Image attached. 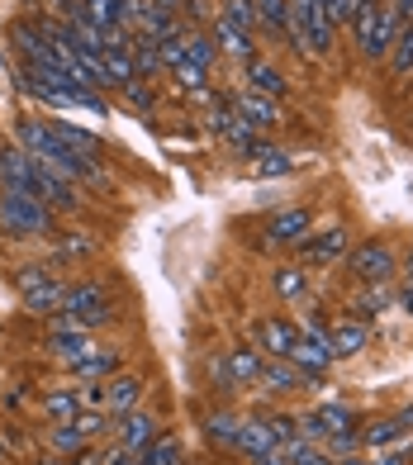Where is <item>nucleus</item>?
<instances>
[{"mask_svg":"<svg viewBox=\"0 0 413 465\" xmlns=\"http://www.w3.org/2000/svg\"><path fill=\"white\" fill-rule=\"evenodd\" d=\"M129 57H133V72H138V76H157V72H162L157 44H152V38H143V34L129 44Z\"/></svg>","mask_w":413,"mask_h":465,"instance_id":"31","label":"nucleus"},{"mask_svg":"<svg viewBox=\"0 0 413 465\" xmlns=\"http://www.w3.org/2000/svg\"><path fill=\"white\" fill-rule=\"evenodd\" d=\"M214 48H219V53H229V57H242V62H247V57H257V44H252V34L233 29L229 19H223V15L214 19Z\"/></svg>","mask_w":413,"mask_h":465,"instance_id":"23","label":"nucleus"},{"mask_svg":"<svg viewBox=\"0 0 413 465\" xmlns=\"http://www.w3.org/2000/svg\"><path fill=\"white\" fill-rule=\"evenodd\" d=\"M404 460H408V456H404V451H385V456H380V460H370V465H404Z\"/></svg>","mask_w":413,"mask_h":465,"instance_id":"52","label":"nucleus"},{"mask_svg":"<svg viewBox=\"0 0 413 465\" xmlns=\"http://www.w3.org/2000/svg\"><path fill=\"white\" fill-rule=\"evenodd\" d=\"M399 304H404V313H413V285H408V290L399 294Z\"/></svg>","mask_w":413,"mask_h":465,"instance_id":"53","label":"nucleus"},{"mask_svg":"<svg viewBox=\"0 0 413 465\" xmlns=\"http://www.w3.org/2000/svg\"><path fill=\"white\" fill-rule=\"evenodd\" d=\"M389 10H395V19L399 25H413V0H385Z\"/></svg>","mask_w":413,"mask_h":465,"instance_id":"48","label":"nucleus"},{"mask_svg":"<svg viewBox=\"0 0 413 465\" xmlns=\"http://www.w3.org/2000/svg\"><path fill=\"white\" fill-rule=\"evenodd\" d=\"M247 91L280 100V95H285V76H280L276 62H266V57H247Z\"/></svg>","mask_w":413,"mask_h":465,"instance_id":"19","label":"nucleus"},{"mask_svg":"<svg viewBox=\"0 0 413 465\" xmlns=\"http://www.w3.org/2000/svg\"><path fill=\"white\" fill-rule=\"evenodd\" d=\"M233 110L252 124V129H271V124H280V100L257 95V91H242V95L233 100Z\"/></svg>","mask_w":413,"mask_h":465,"instance_id":"16","label":"nucleus"},{"mask_svg":"<svg viewBox=\"0 0 413 465\" xmlns=\"http://www.w3.org/2000/svg\"><path fill=\"white\" fill-rule=\"evenodd\" d=\"M223 19H229L233 29H242V34H257V29H261L252 0H223Z\"/></svg>","mask_w":413,"mask_h":465,"instance_id":"33","label":"nucleus"},{"mask_svg":"<svg viewBox=\"0 0 413 465\" xmlns=\"http://www.w3.org/2000/svg\"><path fill=\"white\" fill-rule=\"evenodd\" d=\"M76 413H81V390L76 385H67V390H53L48 399H44V418L53 422H76Z\"/></svg>","mask_w":413,"mask_h":465,"instance_id":"25","label":"nucleus"},{"mask_svg":"<svg viewBox=\"0 0 413 465\" xmlns=\"http://www.w3.org/2000/svg\"><path fill=\"white\" fill-rule=\"evenodd\" d=\"M210 129L219 134V138H229L233 147H238V153H252V147H257V129H252V124H247L238 110H233V100H219L214 104V110H210Z\"/></svg>","mask_w":413,"mask_h":465,"instance_id":"9","label":"nucleus"},{"mask_svg":"<svg viewBox=\"0 0 413 465\" xmlns=\"http://www.w3.org/2000/svg\"><path fill=\"white\" fill-rule=\"evenodd\" d=\"M389 304H395V294H389L385 285H366L361 300H357V319H361V323H366V319H380Z\"/></svg>","mask_w":413,"mask_h":465,"instance_id":"32","label":"nucleus"},{"mask_svg":"<svg viewBox=\"0 0 413 465\" xmlns=\"http://www.w3.org/2000/svg\"><path fill=\"white\" fill-rule=\"evenodd\" d=\"M214 38H204V34H185V62H195L200 72H210L214 67Z\"/></svg>","mask_w":413,"mask_h":465,"instance_id":"35","label":"nucleus"},{"mask_svg":"<svg viewBox=\"0 0 413 465\" xmlns=\"http://www.w3.org/2000/svg\"><path fill=\"white\" fill-rule=\"evenodd\" d=\"M399 437V428H395V418H385V422H370V428L361 432V447H389V441Z\"/></svg>","mask_w":413,"mask_h":465,"instance_id":"43","label":"nucleus"},{"mask_svg":"<svg viewBox=\"0 0 413 465\" xmlns=\"http://www.w3.org/2000/svg\"><path fill=\"white\" fill-rule=\"evenodd\" d=\"M333 465H366L361 456H342V460H333Z\"/></svg>","mask_w":413,"mask_h":465,"instance_id":"56","label":"nucleus"},{"mask_svg":"<svg viewBox=\"0 0 413 465\" xmlns=\"http://www.w3.org/2000/svg\"><path fill=\"white\" fill-rule=\"evenodd\" d=\"M389 62H395V72H399V76H408V72H413V25H404V29H399L395 48H389Z\"/></svg>","mask_w":413,"mask_h":465,"instance_id":"39","label":"nucleus"},{"mask_svg":"<svg viewBox=\"0 0 413 465\" xmlns=\"http://www.w3.org/2000/svg\"><path fill=\"white\" fill-rule=\"evenodd\" d=\"M233 447L242 451V456H266V451H276V437H271V428H266V418H242V432H238V441Z\"/></svg>","mask_w":413,"mask_h":465,"instance_id":"22","label":"nucleus"},{"mask_svg":"<svg viewBox=\"0 0 413 465\" xmlns=\"http://www.w3.org/2000/svg\"><path fill=\"white\" fill-rule=\"evenodd\" d=\"M15 138H19V147H25L38 166H48V172H57V176H67V181H105L95 172V162L76 157L72 147L53 134V124H44V119H19Z\"/></svg>","mask_w":413,"mask_h":465,"instance_id":"1","label":"nucleus"},{"mask_svg":"<svg viewBox=\"0 0 413 465\" xmlns=\"http://www.w3.org/2000/svg\"><path fill=\"white\" fill-rule=\"evenodd\" d=\"M276 290L285 294V300H300V294L309 290V276H304L300 266H280L276 271Z\"/></svg>","mask_w":413,"mask_h":465,"instance_id":"40","label":"nucleus"},{"mask_svg":"<svg viewBox=\"0 0 413 465\" xmlns=\"http://www.w3.org/2000/svg\"><path fill=\"white\" fill-rule=\"evenodd\" d=\"M309 232H314V214L309 209H280L271 219V242H280V247H300Z\"/></svg>","mask_w":413,"mask_h":465,"instance_id":"14","label":"nucleus"},{"mask_svg":"<svg viewBox=\"0 0 413 465\" xmlns=\"http://www.w3.org/2000/svg\"><path fill=\"white\" fill-rule=\"evenodd\" d=\"M0 232H10V238H53L57 214L38 195H29V190L0 185Z\"/></svg>","mask_w":413,"mask_h":465,"instance_id":"2","label":"nucleus"},{"mask_svg":"<svg viewBox=\"0 0 413 465\" xmlns=\"http://www.w3.org/2000/svg\"><path fill=\"white\" fill-rule=\"evenodd\" d=\"M48 351L57 356V361L76 366L81 356H91V351H95V342H91V332L81 328L76 319H67V313H57V323H53V332H48Z\"/></svg>","mask_w":413,"mask_h":465,"instance_id":"8","label":"nucleus"},{"mask_svg":"<svg viewBox=\"0 0 413 465\" xmlns=\"http://www.w3.org/2000/svg\"><path fill=\"white\" fill-rule=\"evenodd\" d=\"M152 10H162V15H181L185 10V0H148Z\"/></svg>","mask_w":413,"mask_h":465,"instance_id":"49","label":"nucleus"},{"mask_svg":"<svg viewBox=\"0 0 413 465\" xmlns=\"http://www.w3.org/2000/svg\"><path fill=\"white\" fill-rule=\"evenodd\" d=\"M295 342H300V328H295V323H285V319H261L252 347H257L261 356H290Z\"/></svg>","mask_w":413,"mask_h":465,"instance_id":"13","label":"nucleus"},{"mask_svg":"<svg viewBox=\"0 0 413 465\" xmlns=\"http://www.w3.org/2000/svg\"><path fill=\"white\" fill-rule=\"evenodd\" d=\"M252 157H257V172L261 176H285L290 172V153H280V147H252Z\"/></svg>","mask_w":413,"mask_h":465,"instance_id":"36","label":"nucleus"},{"mask_svg":"<svg viewBox=\"0 0 413 465\" xmlns=\"http://www.w3.org/2000/svg\"><path fill=\"white\" fill-rule=\"evenodd\" d=\"M352 25H357L361 57H370V62H380L389 48H395V38H399V29H404L399 19H395V10L385 5V0H380V5H370V10H361Z\"/></svg>","mask_w":413,"mask_h":465,"instance_id":"4","label":"nucleus"},{"mask_svg":"<svg viewBox=\"0 0 413 465\" xmlns=\"http://www.w3.org/2000/svg\"><path fill=\"white\" fill-rule=\"evenodd\" d=\"M38 200H44L48 209H76L81 195H76V181L48 172V166H38Z\"/></svg>","mask_w":413,"mask_h":465,"instance_id":"17","label":"nucleus"},{"mask_svg":"<svg viewBox=\"0 0 413 465\" xmlns=\"http://www.w3.org/2000/svg\"><path fill=\"white\" fill-rule=\"evenodd\" d=\"M285 460H290V465H333V456H323V451H314V447H309V441L304 437H295V441H285Z\"/></svg>","mask_w":413,"mask_h":465,"instance_id":"38","label":"nucleus"},{"mask_svg":"<svg viewBox=\"0 0 413 465\" xmlns=\"http://www.w3.org/2000/svg\"><path fill=\"white\" fill-rule=\"evenodd\" d=\"M266 428H271L276 447H285V441H295V437H300V418H290V413H271V418H266Z\"/></svg>","mask_w":413,"mask_h":465,"instance_id":"42","label":"nucleus"},{"mask_svg":"<svg viewBox=\"0 0 413 465\" xmlns=\"http://www.w3.org/2000/svg\"><path fill=\"white\" fill-rule=\"evenodd\" d=\"M395 428H399V432H413V404L395 413Z\"/></svg>","mask_w":413,"mask_h":465,"instance_id":"50","label":"nucleus"},{"mask_svg":"<svg viewBox=\"0 0 413 465\" xmlns=\"http://www.w3.org/2000/svg\"><path fill=\"white\" fill-rule=\"evenodd\" d=\"M114 432H119V441H123V451H148L152 441L162 437V422L152 418V413H143V409H133V413H123V418H114Z\"/></svg>","mask_w":413,"mask_h":465,"instance_id":"10","label":"nucleus"},{"mask_svg":"<svg viewBox=\"0 0 413 465\" xmlns=\"http://www.w3.org/2000/svg\"><path fill=\"white\" fill-rule=\"evenodd\" d=\"M114 371H119V351H100V347L72 366L76 380H105V375H114Z\"/></svg>","mask_w":413,"mask_h":465,"instance_id":"28","label":"nucleus"},{"mask_svg":"<svg viewBox=\"0 0 413 465\" xmlns=\"http://www.w3.org/2000/svg\"><path fill=\"white\" fill-rule=\"evenodd\" d=\"M38 465H67V460H38Z\"/></svg>","mask_w":413,"mask_h":465,"instance_id":"57","label":"nucleus"},{"mask_svg":"<svg viewBox=\"0 0 413 465\" xmlns=\"http://www.w3.org/2000/svg\"><path fill=\"white\" fill-rule=\"evenodd\" d=\"M15 290H19V304H25L34 319L62 313V294H67V285H57L44 266H19L15 271Z\"/></svg>","mask_w":413,"mask_h":465,"instance_id":"3","label":"nucleus"},{"mask_svg":"<svg viewBox=\"0 0 413 465\" xmlns=\"http://www.w3.org/2000/svg\"><path fill=\"white\" fill-rule=\"evenodd\" d=\"M62 252H67V257H76V252L86 257V252H95V238H67V242H62Z\"/></svg>","mask_w":413,"mask_h":465,"instance_id":"47","label":"nucleus"},{"mask_svg":"<svg viewBox=\"0 0 413 465\" xmlns=\"http://www.w3.org/2000/svg\"><path fill=\"white\" fill-rule=\"evenodd\" d=\"M261 385L276 390V394H290V390H309L319 385V380H309L290 356H261Z\"/></svg>","mask_w":413,"mask_h":465,"instance_id":"11","label":"nucleus"},{"mask_svg":"<svg viewBox=\"0 0 413 465\" xmlns=\"http://www.w3.org/2000/svg\"><path fill=\"white\" fill-rule=\"evenodd\" d=\"M10 44L29 57V67H62V57H57V48L44 38V29H34V25H15V29H10Z\"/></svg>","mask_w":413,"mask_h":465,"instance_id":"12","label":"nucleus"},{"mask_svg":"<svg viewBox=\"0 0 413 465\" xmlns=\"http://www.w3.org/2000/svg\"><path fill=\"white\" fill-rule=\"evenodd\" d=\"M191 10H195V15H214V5H210V0H195Z\"/></svg>","mask_w":413,"mask_h":465,"instance_id":"54","label":"nucleus"},{"mask_svg":"<svg viewBox=\"0 0 413 465\" xmlns=\"http://www.w3.org/2000/svg\"><path fill=\"white\" fill-rule=\"evenodd\" d=\"M223 366H229L233 385H252V380H261V351L257 347H238V351L223 356Z\"/></svg>","mask_w":413,"mask_h":465,"instance_id":"24","label":"nucleus"},{"mask_svg":"<svg viewBox=\"0 0 413 465\" xmlns=\"http://www.w3.org/2000/svg\"><path fill=\"white\" fill-rule=\"evenodd\" d=\"M252 465H290V460H285V451L276 447V451H266V456H257Z\"/></svg>","mask_w":413,"mask_h":465,"instance_id":"51","label":"nucleus"},{"mask_svg":"<svg viewBox=\"0 0 413 465\" xmlns=\"http://www.w3.org/2000/svg\"><path fill=\"white\" fill-rule=\"evenodd\" d=\"M347 271H352L357 281H366V285H385L399 271V257L385 242H361L357 252H347Z\"/></svg>","mask_w":413,"mask_h":465,"instance_id":"6","label":"nucleus"},{"mask_svg":"<svg viewBox=\"0 0 413 465\" xmlns=\"http://www.w3.org/2000/svg\"><path fill=\"white\" fill-rule=\"evenodd\" d=\"M347 252H352V232L347 228H319V232H309V238L300 242L304 266H333V262L347 257Z\"/></svg>","mask_w":413,"mask_h":465,"instance_id":"7","label":"nucleus"},{"mask_svg":"<svg viewBox=\"0 0 413 465\" xmlns=\"http://www.w3.org/2000/svg\"><path fill=\"white\" fill-rule=\"evenodd\" d=\"M290 361H295V366H300L309 380H319L328 366L338 361V356L328 351V342H314V337H300V342H295V351H290Z\"/></svg>","mask_w":413,"mask_h":465,"instance_id":"21","label":"nucleus"},{"mask_svg":"<svg viewBox=\"0 0 413 465\" xmlns=\"http://www.w3.org/2000/svg\"><path fill=\"white\" fill-rule=\"evenodd\" d=\"M366 342H370V328L361 319H342V323L328 328V347H333V356H357Z\"/></svg>","mask_w":413,"mask_h":465,"instance_id":"20","label":"nucleus"},{"mask_svg":"<svg viewBox=\"0 0 413 465\" xmlns=\"http://www.w3.org/2000/svg\"><path fill=\"white\" fill-rule=\"evenodd\" d=\"M123 95H129V100L138 104V110H152V91L143 86V81H133V86H123Z\"/></svg>","mask_w":413,"mask_h":465,"instance_id":"46","label":"nucleus"},{"mask_svg":"<svg viewBox=\"0 0 413 465\" xmlns=\"http://www.w3.org/2000/svg\"><path fill=\"white\" fill-rule=\"evenodd\" d=\"M143 465H181V441L172 432H162L148 451H143Z\"/></svg>","mask_w":413,"mask_h":465,"instance_id":"34","label":"nucleus"},{"mask_svg":"<svg viewBox=\"0 0 413 465\" xmlns=\"http://www.w3.org/2000/svg\"><path fill=\"white\" fill-rule=\"evenodd\" d=\"M81 15H86L100 34L123 29V0H81Z\"/></svg>","mask_w":413,"mask_h":465,"instance_id":"27","label":"nucleus"},{"mask_svg":"<svg viewBox=\"0 0 413 465\" xmlns=\"http://www.w3.org/2000/svg\"><path fill=\"white\" fill-rule=\"evenodd\" d=\"M399 271H404V281H408V285H413V252H408V262H404V266H399Z\"/></svg>","mask_w":413,"mask_h":465,"instance_id":"55","label":"nucleus"},{"mask_svg":"<svg viewBox=\"0 0 413 465\" xmlns=\"http://www.w3.org/2000/svg\"><path fill=\"white\" fill-rule=\"evenodd\" d=\"M172 72H176V81H181V91H191V95L204 91V76H210V72H200L195 62H181V67H172Z\"/></svg>","mask_w":413,"mask_h":465,"instance_id":"44","label":"nucleus"},{"mask_svg":"<svg viewBox=\"0 0 413 465\" xmlns=\"http://www.w3.org/2000/svg\"><path fill=\"white\" fill-rule=\"evenodd\" d=\"M323 441H328V456H338V460L361 451V432H357V428H347V432H328Z\"/></svg>","mask_w":413,"mask_h":465,"instance_id":"41","label":"nucleus"},{"mask_svg":"<svg viewBox=\"0 0 413 465\" xmlns=\"http://www.w3.org/2000/svg\"><path fill=\"white\" fill-rule=\"evenodd\" d=\"M53 134L72 147L76 157H86V162H100V153H105V143H100L91 129H81V124H72V119H53Z\"/></svg>","mask_w":413,"mask_h":465,"instance_id":"18","label":"nucleus"},{"mask_svg":"<svg viewBox=\"0 0 413 465\" xmlns=\"http://www.w3.org/2000/svg\"><path fill=\"white\" fill-rule=\"evenodd\" d=\"M86 432H81V422H57V428H53V451L57 456H81V451H86Z\"/></svg>","mask_w":413,"mask_h":465,"instance_id":"30","label":"nucleus"},{"mask_svg":"<svg viewBox=\"0 0 413 465\" xmlns=\"http://www.w3.org/2000/svg\"><path fill=\"white\" fill-rule=\"evenodd\" d=\"M257 5V25L276 38H290V0H252Z\"/></svg>","mask_w":413,"mask_h":465,"instance_id":"26","label":"nucleus"},{"mask_svg":"<svg viewBox=\"0 0 413 465\" xmlns=\"http://www.w3.org/2000/svg\"><path fill=\"white\" fill-rule=\"evenodd\" d=\"M242 432V413H210L204 418V437L214 441V447H233Z\"/></svg>","mask_w":413,"mask_h":465,"instance_id":"29","label":"nucleus"},{"mask_svg":"<svg viewBox=\"0 0 413 465\" xmlns=\"http://www.w3.org/2000/svg\"><path fill=\"white\" fill-rule=\"evenodd\" d=\"M110 399H105V413L110 418H123L143 404V375H110Z\"/></svg>","mask_w":413,"mask_h":465,"instance_id":"15","label":"nucleus"},{"mask_svg":"<svg viewBox=\"0 0 413 465\" xmlns=\"http://www.w3.org/2000/svg\"><path fill=\"white\" fill-rule=\"evenodd\" d=\"M319 422H323V432H347L357 422V413L342 404V399H333V404H323L319 409Z\"/></svg>","mask_w":413,"mask_h":465,"instance_id":"37","label":"nucleus"},{"mask_svg":"<svg viewBox=\"0 0 413 465\" xmlns=\"http://www.w3.org/2000/svg\"><path fill=\"white\" fill-rule=\"evenodd\" d=\"M300 437H304V441H323V437H328L323 422H319V413H304V418H300Z\"/></svg>","mask_w":413,"mask_h":465,"instance_id":"45","label":"nucleus"},{"mask_svg":"<svg viewBox=\"0 0 413 465\" xmlns=\"http://www.w3.org/2000/svg\"><path fill=\"white\" fill-rule=\"evenodd\" d=\"M62 313L67 319H76L86 332L95 328H105L114 319V309H110V294L105 285H95V281H81V285H67V294H62Z\"/></svg>","mask_w":413,"mask_h":465,"instance_id":"5","label":"nucleus"}]
</instances>
